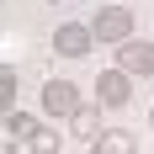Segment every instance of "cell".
Masks as SVG:
<instances>
[{"label": "cell", "mask_w": 154, "mask_h": 154, "mask_svg": "<svg viewBox=\"0 0 154 154\" xmlns=\"http://www.w3.org/2000/svg\"><path fill=\"white\" fill-rule=\"evenodd\" d=\"M75 106H80V85L75 80H48L43 85V112L48 117H69Z\"/></svg>", "instance_id": "obj_5"}, {"label": "cell", "mask_w": 154, "mask_h": 154, "mask_svg": "<svg viewBox=\"0 0 154 154\" xmlns=\"http://www.w3.org/2000/svg\"><path fill=\"white\" fill-rule=\"evenodd\" d=\"M27 149H32V154H64V133L37 122V128H32V138H27Z\"/></svg>", "instance_id": "obj_9"}, {"label": "cell", "mask_w": 154, "mask_h": 154, "mask_svg": "<svg viewBox=\"0 0 154 154\" xmlns=\"http://www.w3.org/2000/svg\"><path fill=\"white\" fill-rule=\"evenodd\" d=\"M21 106V75H16V64H0V122Z\"/></svg>", "instance_id": "obj_7"}, {"label": "cell", "mask_w": 154, "mask_h": 154, "mask_svg": "<svg viewBox=\"0 0 154 154\" xmlns=\"http://www.w3.org/2000/svg\"><path fill=\"white\" fill-rule=\"evenodd\" d=\"M133 101V75H122L117 64L96 75V106H128Z\"/></svg>", "instance_id": "obj_3"}, {"label": "cell", "mask_w": 154, "mask_h": 154, "mask_svg": "<svg viewBox=\"0 0 154 154\" xmlns=\"http://www.w3.org/2000/svg\"><path fill=\"white\" fill-rule=\"evenodd\" d=\"M117 69L122 75H133V80H154V43H138V37H122L117 43Z\"/></svg>", "instance_id": "obj_2"}, {"label": "cell", "mask_w": 154, "mask_h": 154, "mask_svg": "<svg viewBox=\"0 0 154 154\" xmlns=\"http://www.w3.org/2000/svg\"><path fill=\"white\" fill-rule=\"evenodd\" d=\"M0 128L11 133V143H27V138H32V128H37V117H32V112H21V106H16V112H11V117H5V122H0Z\"/></svg>", "instance_id": "obj_10"}, {"label": "cell", "mask_w": 154, "mask_h": 154, "mask_svg": "<svg viewBox=\"0 0 154 154\" xmlns=\"http://www.w3.org/2000/svg\"><path fill=\"white\" fill-rule=\"evenodd\" d=\"M149 128H154V106H149Z\"/></svg>", "instance_id": "obj_12"}, {"label": "cell", "mask_w": 154, "mask_h": 154, "mask_svg": "<svg viewBox=\"0 0 154 154\" xmlns=\"http://www.w3.org/2000/svg\"><path fill=\"white\" fill-rule=\"evenodd\" d=\"M64 122H69V133H75V138H85V143H91L96 133H101V128H106V122H101V106H85V101H80V106L69 112V117H64Z\"/></svg>", "instance_id": "obj_6"}, {"label": "cell", "mask_w": 154, "mask_h": 154, "mask_svg": "<svg viewBox=\"0 0 154 154\" xmlns=\"http://www.w3.org/2000/svg\"><path fill=\"white\" fill-rule=\"evenodd\" d=\"M91 48H96V37H91L85 21H59V27H53V53H64V59H85Z\"/></svg>", "instance_id": "obj_4"}, {"label": "cell", "mask_w": 154, "mask_h": 154, "mask_svg": "<svg viewBox=\"0 0 154 154\" xmlns=\"http://www.w3.org/2000/svg\"><path fill=\"white\" fill-rule=\"evenodd\" d=\"M85 154H106V149H96V143H91V149H85Z\"/></svg>", "instance_id": "obj_11"}, {"label": "cell", "mask_w": 154, "mask_h": 154, "mask_svg": "<svg viewBox=\"0 0 154 154\" xmlns=\"http://www.w3.org/2000/svg\"><path fill=\"white\" fill-rule=\"evenodd\" d=\"M133 21H138V16L128 11L122 0H101V11H96V21H91V37L117 48L122 37H133Z\"/></svg>", "instance_id": "obj_1"}, {"label": "cell", "mask_w": 154, "mask_h": 154, "mask_svg": "<svg viewBox=\"0 0 154 154\" xmlns=\"http://www.w3.org/2000/svg\"><path fill=\"white\" fill-rule=\"evenodd\" d=\"M91 143H96V149H106V154H138V138H133L128 128H101Z\"/></svg>", "instance_id": "obj_8"}]
</instances>
